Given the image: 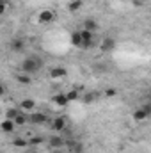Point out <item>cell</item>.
I'll return each instance as SVG.
<instances>
[{
    "label": "cell",
    "mask_w": 151,
    "mask_h": 153,
    "mask_svg": "<svg viewBox=\"0 0 151 153\" xmlns=\"http://www.w3.org/2000/svg\"><path fill=\"white\" fill-rule=\"evenodd\" d=\"M39 68H41V62H39V59H36V57H29V59H25L23 64H21L23 73H29V75L36 73Z\"/></svg>",
    "instance_id": "1"
},
{
    "label": "cell",
    "mask_w": 151,
    "mask_h": 153,
    "mask_svg": "<svg viewBox=\"0 0 151 153\" xmlns=\"http://www.w3.org/2000/svg\"><path fill=\"white\" fill-rule=\"evenodd\" d=\"M71 45L73 46H82V32L80 30L71 32Z\"/></svg>",
    "instance_id": "14"
},
{
    "label": "cell",
    "mask_w": 151,
    "mask_h": 153,
    "mask_svg": "<svg viewBox=\"0 0 151 153\" xmlns=\"http://www.w3.org/2000/svg\"><path fill=\"white\" fill-rule=\"evenodd\" d=\"M11 48H13L14 52H21V50L25 48L23 39H13V41H11Z\"/></svg>",
    "instance_id": "15"
},
{
    "label": "cell",
    "mask_w": 151,
    "mask_h": 153,
    "mask_svg": "<svg viewBox=\"0 0 151 153\" xmlns=\"http://www.w3.org/2000/svg\"><path fill=\"white\" fill-rule=\"evenodd\" d=\"M34 107H36V102L30 100V98H25V100H21V103H20V109H21L23 112H29V111H32Z\"/></svg>",
    "instance_id": "10"
},
{
    "label": "cell",
    "mask_w": 151,
    "mask_h": 153,
    "mask_svg": "<svg viewBox=\"0 0 151 153\" xmlns=\"http://www.w3.org/2000/svg\"><path fill=\"white\" fill-rule=\"evenodd\" d=\"M66 96H68V100H70V102H75V100H78V91L71 89V91H68V93H66Z\"/></svg>",
    "instance_id": "21"
},
{
    "label": "cell",
    "mask_w": 151,
    "mask_h": 153,
    "mask_svg": "<svg viewBox=\"0 0 151 153\" xmlns=\"http://www.w3.org/2000/svg\"><path fill=\"white\" fill-rule=\"evenodd\" d=\"M82 32V46L84 48H91V45H93V38H94V34L93 32H89V30H80Z\"/></svg>",
    "instance_id": "4"
},
{
    "label": "cell",
    "mask_w": 151,
    "mask_h": 153,
    "mask_svg": "<svg viewBox=\"0 0 151 153\" xmlns=\"http://www.w3.org/2000/svg\"><path fill=\"white\" fill-rule=\"evenodd\" d=\"M96 98H98V94H96V93H93V91H89V93H85V94H84V103H93Z\"/></svg>",
    "instance_id": "20"
},
{
    "label": "cell",
    "mask_w": 151,
    "mask_h": 153,
    "mask_svg": "<svg viewBox=\"0 0 151 153\" xmlns=\"http://www.w3.org/2000/svg\"><path fill=\"white\" fill-rule=\"evenodd\" d=\"M13 144H14V148H27V146H29V139H20V137H16V139L13 141Z\"/></svg>",
    "instance_id": "18"
},
{
    "label": "cell",
    "mask_w": 151,
    "mask_h": 153,
    "mask_svg": "<svg viewBox=\"0 0 151 153\" xmlns=\"http://www.w3.org/2000/svg\"><path fill=\"white\" fill-rule=\"evenodd\" d=\"M46 114H43V112H36V114L30 116V119H29V123H32V125H43V123H46Z\"/></svg>",
    "instance_id": "9"
},
{
    "label": "cell",
    "mask_w": 151,
    "mask_h": 153,
    "mask_svg": "<svg viewBox=\"0 0 151 153\" xmlns=\"http://www.w3.org/2000/svg\"><path fill=\"white\" fill-rule=\"evenodd\" d=\"M66 144V141L62 139V137H59V135H52L50 139H48V146L52 148V150H59V148H62Z\"/></svg>",
    "instance_id": "3"
},
{
    "label": "cell",
    "mask_w": 151,
    "mask_h": 153,
    "mask_svg": "<svg viewBox=\"0 0 151 153\" xmlns=\"http://www.w3.org/2000/svg\"><path fill=\"white\" fill-rule=\"evenodd\" d=\"M20 112H21V109H9L7 111V119H14Z\"/></svg>",
    "instance_id": "22"
},
{
    "label": "cell",
    "mask_w": 151,
    "mask_h": 153,
    "mask_svg": "<svg viewBox=\"0 0 151 153\" xmlns=\"http://www.w3.org/2000/svg\"><path fill=\"white\" fill-rule=\"evenodd\" d=\"M148 111L144 109V107H141V109H137L135 112H133V119L135 121H144V119H148Z\"/></svg>",
    "instance_id": "13"
},
{
    "label": "cell",
    "mask_w": 151,
    "mask_h": 153,
    "mask_svg": "<svg viewBox=\"0 0 151 153\" xmlns=\"http://www.w3.org/2000/svg\"><path fill=\"white\" fill-rule=\"evenodd\" d=\"M68 75V71L64 70V68H61V66H57V68H52V71H50V76L52 78H64V76Z\"/></svg>",
    "instance_id": "11"
},
{
    "label": "cell",
    "mask_w": 151,
    "mask_h": 153,
    "mask_svg": "<svg viewBox=\"0 0 151 153\" xmlns=\"http://www.w3.org/2000/svg\"><path fill=\"white\" fill-rule=\"evenodd\" d=\"M84 5V0H71L70 4H68V9L71 11V13H75V11H78L80 7Z\"/></svg>",
    "instance_id": "17"
},
{
    "label": "cell",
    "mask_w": 151,
    "mask_h": 153,
    "mask_svg": "<svg viewBox=\"0 0 151 153\" xmlns=\"http://www.w3.org/2000/svg\"><path fill=\"white\" fill-rule=\"evenodd\" d=\"M53 103H55L57 107H66V105L70 103V100H68L66 93H59V94L53 96Z\"/></svg>",
    "instance_id": "7"
},
{
    "label": "cell",
    "mask_w": 151,
    "mask_h": 153,
    "mask_svg": "<svg viewBox=\"0 0 151 153\" xmlns=\"http://www.w3.org/2000/svg\"><path fill=\"white\" fill-rule=\"evenodd\" d=\"M14 126H16V123H14V119H4L2 121V132L4 134H11V132H14Z\"/></svg>",
    "instance_id": "8"
},
{
    "label": "cell",
    "mask_w": 151,
    "mask_h": 153,
    "mask_svg": "<svg viewBox=\"0 0 151 153\" xmlns=\"http://www.w3.org/2000/svg\"><path fill=\"white\" fill-rule=\"evenodd\" d=\"M53 153H64V152H62V150L59 148V150H53Z\"/></svg>",
    "instance_id": "26"
},
{
    "label": "cell",
    "mask_w": 151,
    "mask_h": 153,
    "mask_svg": "<svg viewBox=\"0 0 151 153\" xmlns=\"http://www.w3.org/2000/svg\"><path fill=\"white\" fill-rule=\"evenodd\" d=\"M29 119H30V116H27L23 111H21L20 114L14 117V123H16V126H23V125H27V123H29Z\"/></svg>",
    "instance_id": "12"
},
{
    "label": "cell",
    "mask_w": 151,
    "mask_h": 153,
    "mask_svg": "<svg viewBox=\"0 0 151 153\" xmlns=\"http://www.w3.org/2000/svg\"><path fill=\"white\" fill-rule=\"evenodd\" d=\"M100 48H101V52H112L114 48H115V41H114V38H105L103 41H101Z\"/></svg>",
    "instance_id": "6"
},
{
    "label": "cell",
    "mask_w": 151,
    "mask_h": 153,
    "mask_svg": "<svg viewBox=\"0 0 151 153\" xmlns=\"http://www.w3.org/2000/svg\"><path fill=\"white\" fill-rule=\"evenodd\" d=\"M16 80H18L20 84H25V85L32 82V78L29 76V73H20V75H16Z\"/></svg>",
    "instance_id": "19"
},
{
    "label": "cell",
    "mask_w": 151,
    "mask_h": 153,
    "mask_svg": "<svg viewBox=\"0 0 151 153\" xmlns=\"http://www.w3.org/2000/svg\"><path fill=\"white\" fill-rule=\"evenodd\" d=\"M39 22L41 23H52L53 20H55V13L53 11H50V9H43L41 13H39Z\"/></svg>",
    "instance_id": "2"
},
{
    "label": "cell",
    "mask_w": 151,
    "mask_h": 153,
    "mask_svg": "<svg viewBox=\"0 0 151 153\" xmlns=\"http://www.w3.org/2000/svg\"><path fill=\"white\" fill-rule=\"evenodd\" d=\"M52 128L59 134V132H62L64 128H66V117H62V116H59V117H55L53 119V123H52Z\"/></svg>",
    "instance_id": "5"
},
{
    "label": "cell",
    "mask_w": 151,
    "mask_h": 153,
    "mask_svg": "<svg viewBox=\"0 0 151 153\" xmlns=\"http://www.w3.org/2000/svg\"><path fill=\"white\" fill-rule=\"evenodd\" d=\"M150 91H151V87H150Z\"/></svg>",
    "instance_id": "27"
},
{
    "label": "cell",
    "mask_w": 151,
    "mask_h": 153,
    "mask_svg": "<svg viewBox=\"0 0 151 153\" xmlns=\"http://www.w3.org/2000/svg\"><path fill=\"white\" fill-rule=\"evenodd\" d=\"M117 94V89L115 87H107L105 89V96H115Z\"/></svg>",
    "instance_id": "24"
},
{
    "label": "cell",
    "mask_w": 151,
    "mask_h": 153,
    "mask_svg": "<svg viewBox=\"0 0 151 153\" xmlns=\"http://www.w3.org/2000/svg\"><path fill=\"white\" fill-rule=\"evenodd\" d=\"M38 144H43V137H30L29 139V146H38Z\"/></svg>",
    "instance_id": "23"
},
{
    "label": "cell",
    "mask_w": 151,
    "mask_h": 153,
    "mask_svg": "<svg viewBox=\"0 0 151 153\" xmlns=\"http://www.w3.org/2000/svg\"><path fill=\"white\" fill-rule=\"evenodd\" d=\"M142 107H144V109L148 111V114L151 116V103H146V105H142Z\"/></svg>",
    "instance_id": "25"
},
{
    "label": "cell",
    "mask_w": 151,
    "mask_h": 153,
    "mask_svg": "<svg viewBox=\"0 0 151 153\" xmlns=\"http://www.w3.org/2000/svg\"><path fill=\"white\" fill-rule=\"evenodd\" d=\"M96 27H98V25H96V22H94L93 18H87V20L84 22V29H85V30H89V32H94V30H96Z\"/></svg>",
    "instance_id": "16"
}]
</instances>
